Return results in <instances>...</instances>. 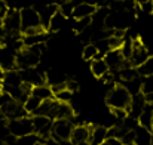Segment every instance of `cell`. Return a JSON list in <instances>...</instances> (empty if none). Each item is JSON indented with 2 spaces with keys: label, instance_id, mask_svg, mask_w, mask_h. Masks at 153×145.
<instances>
[{
  "label": "cell",
  "instance_id": "obj_11",
  "mask_svg": "<svg viewBox=\"0 0 153 145\" xmlns=\"http://www.w3.org/2000/svg\"><path fill=\"white\" fill-rule=\"evenodd\" d=\"M89 133H91V126H88V124H76L73 127V132H71V136H70L68 141L73 145L88 144Z\"/></svg>",
  "mask_w": 153,
  "mask_h": 145
},
{
  "label": "cell",
  "instance_id": "obj_15",
  "mask_svg": "<svg viewBox=\"0 0 153 145\" xmlns=\"http://www.w3.org/2000/svg\"><path fill=\"white\" fill-rule=\"evenodd\" d=\"M144 105H146V101H144V95H143V93L134 95V96L131 98V104H129V107H128V116L137 120L138 116L141 114Z\"/></svg>",
  "mask_w": 153,
  "mask_h": 145
},
{
  "label": "cell",
  "instance_id": "obj_22",
  "mask_svg": "<svg viewBox=\"0 0 153 145\" xmlns=\"http://www.w3.org/2000/svg\"><path fill=\"white\" fill-rule=\"evenodd\" d=\"M65 21H67V18L58 10V12L51 18V21H49L48 31H49V33H56V31H59V30L65 25Z\"/></svg>",
  "mask_w": 153,
  "mask_h": 145
},
{
  "label": "cell",
  "instance_id": "obj_27",
  "mask_svg": "<svg viewBox=\"0 0 153 145\" xmlns=\"http://www.w3.org/2000/svg\"><path fill=\"white\" fill-rule=\"evenodd\" d=\"M91 22H92V18H91V16H88V18H82V19H74V25H73V28H74L76 33L80 34L82 31H85L86 28L91 27Z\"/></svg>",
  "mask_w": 153,
  "mask_h": 145
},
{
  "label": "cell",
  "instance_id": "obj_17",
  "mask_svg": "<svg viewBox=\"0 0 153 145\" xmlns=\"http://www.w3.org/2000/svg\"><path fill=\"white\" fill-rule=\"evenodd\" d=\"M134 145H152V130L138 124L134 129Z\"/></svg>",
  "mask_w": 153,
  "mask_h": 145
},
{
  "label": "cell",
  "instance_id": "obj_14",
  "mask_svg": "<svg viewBox=\"0 0 153 145\" xmlns=\"http://www.w3.org/2000/svg\"><path fill=\"white\" fill-rule=\"evenodd\" d=\"M39 12V16H40V25L43 27V30H46L48 31V25H49V21H51V18L58 12V4L56 3H49V4H45L40 10H37Z\"/></svg>",
  "mask_w": 153,
  "mask_h": 145
},
{
  "label": "cell",
  "instance_id": "obj_1",
  "mask_svg": "<svg viewBox=\"0 0 153 145\" xmlns=\"http://www.w3.org/2000/svg\"><path fill=\"white\" fill-rule=\"evenodd\" d=\"M131 95L129 92L125 89L123 85H114L105 96V104L111 108V110H126L131 104Z\"/></svg>",
  "mask_w": 153,
  "mask_h": 145
},
{
  "label": "cell",
  "instance_id": "obj_23",
  "mask_svg": "<svg viewBox=\"0 0 153 145\" xmlns=\"http://www.w3.org/2000/svg\"><path fill=\"white\" fill-rule=\"evenodd\" d=\"M31 95L36 96L40 101H46V99H52L53 93H52V89L48 85H40V86H36L31 89Z\"/></svg>",
  "mask_w": 153,
  "mask_h": 145
},
{
  "label": "cell",
  "instance_id": "obj_37",
  "mask_svg": "<svg viewBox=\"0 0 153 145\" xmlns=\"http://www.w3.org/2000/svg\"><path fill=\"white\" fill-rule=\"evenodd\" d=\"M152 145H153V132H152Z\"/></svg>",
  "mask_w": 153,
  "mask_h": 145
},
{
  "label": "cell",
  "instance_id": "obj_31",
  "mask_svg": "<svg viewBox=\"0 0 153 145\" xmlns=\"http://www.w3.org/2000/svg\"><path fill=\"white\" fill-rule=\"evenodd\" d=\"M12 101H13V99L10 98V95H9L7 92H4V91H3V92L0 93V108H3L4 105H7V104H9V102H12Z\"/></svg>",
  "mask_w": 153,
  "mask_h": 145
},
{
  "label": "cell",
  "instance_id": "obj_30",
  "mask_svg": "<svg viewBox=\"0 0 153 145\" xmlns=\"http://www.w3.org/2000/svg\"><path fill=\"white\" fill-rule=\"evenodd\" d=\"M141 93H153V74L143 79V86H141Z\"/></svg>",
  "mask_w": 153,
  "mask_h": 145
},
{
  "label": "cell",
  "instance_id": "obj_33",
  "mask_svg": "<svg viewBox=\"0 0 153 145\" xmlns=\"http://www.w3.org/2000/svg\"><path fill=\"white\" fill-rule=\"evenodd\" d=\"M144 101L146 104H153V93H144Z\"/></svg>",
  "mask_w": 153,
  "mask_h": 145
},
{
  "label": "cell",
  "instance_id": "obj_3",
  "mask_svg": "<svg viewBox=\"0 0 153 145\" xmlns=\"http://www.w3.org/2000/svg\"><path fill=\"white\" fill-rule=\"evenodd\" d=\"M9 133L15 138H22L33 133V123L31 117H22V119H13L7 123Z\"/></svg>",
  "mask_w": 153,
  "mask_h": 145
},
{
  "label": "cell",
  "instance_id": "obj_38",
  "mask_svg": "<svg viewBox=\"0 0 153 145\" xmlns=\"http://www.w3.org/2000/svg\"><path fill=\"white\" fill-rule=\"evenodd\" d=\"M80 145H86V144H80Z\"/></svg>",
  "mask_w": 153,
  "mask_h": 145
},
{
  "label": "cell",
  "instance_id": "obj_5",
  "mask_svg": "<svg viewBox=\"0 0 153 145\" xmlns=\"http://www.w3.org/2000/svg\"><path fill=\"white\" fill-rule=\"evenodd\" d=\"M19 15H21V31L42 27L37 9H34V7H22L19 10Z\"/></svg>",
  "mask_w": 153,
  "mask_h": 145
},
{
  "label": "cell",
  "instance_id": "obj_21",
  "mask_svg": "<svg viewBox=\"0 0 153 145\" xmlns=\"http://www.w3.org/2000/svg\"><path fill=\"white\" fill-rule=\"evenodd\" d=\"M22 80L19 76V70H12V71H6L4 77H3V88H15V86H21Z\"/></svg>",
  "mask_w": 153,
  "mask_h": 145
},
{
  "label": "cell",
  "instance_id": "obj_25",
  "mask_svg": "<svg viewBox=\"0 0 153 145\" xmlns=\"http://www.w3.org/2000/svg\"><path fill=\"white\" fill-rule=\"evenodd\" d=\"M82 58L85 61H92L95 58H100V53H98V49L94 43H88L85 45V48L82 50Z\"/></svg>",
  "mask_w": 153,
  "mask_h": 145
},
{
  "label": "cell",
  "instance_id": "obj_2",
  "mask_svg": "<svg viewBox=\"0 0 153 145\" xmlns=\"http://www.w3.org/2000/svg\"><path fill=\"white\" fill-rule=\"evenodd\" d=\"M74 123L71 120H65V119H58L52 121V130H51V138L53 141H68L73 132Z\"/></svg>",
  "mask_w": 153,
  "mask_h": 145
},
{
  "label": "cell",
  "instance_id": "obj_36",
  "mask_svg": "<svg viewBox=\"0 0 153 145\" xmlns=\"http://www.w3.org/2000/svg\"><path fill=\"white\" fill-rule=\"evenodd\" d=\"M1 92H3V88H1V85H0V93H1Z\"/></svg>",
  "mask_w": 153,
  "mask_h": 145
},
{
  "label": "cell",
  "instance_id": "obj_7",
  "mask_svg": "<svg viewBox=\"0 0 153 145\" xmlns=\"http://www.w3.org/2000/svg\"><path fill=\"white\" fill-rule=\"evenodd\" d=\"M31 123H33V133L37 135L39 138L49 139L52 130V120L46 116H31Z\"/></svg>",
  "mask_w": 153,
  "mask_h": 145
},
{
  "label": "cell",
  "instance_id": "obj_10",
  "mask_svg": "<svg viewBox=\"0 0 153 145\" xmlns=\"http://www.w3.org/2000/svg\"><path fill=\"white\" fill-rule=\"evenodd\" d=\"M104 61H105V64H107V67H108V70H110L111 73H114V70L119 71V70L128 62V61L122 56V53H120L119 49L108 50V52L104 55Z\"/></svg>",
  "mask_w": 153,
  "mask_h": 145
},
{
  "label": "cell",
  "instance_id": "obj_26",
  "mask_svg": "<svg viewBox=\"0 0 153 145\" xmlns=\"http://www.w3.org/2000/svg\"><path fill=\"white\" fill-rule=\"evenodd\" d=\"M53 99L58 101V102H61V104H70L71 99H73V92L65 88V89H62V91L55 92V93H53Z\"/></svg>",
  "mask_w": 153,
  "mask_h": 145
},
{
  "label": "cell",
  "instance_id": "obj_34",
  "mask_svg": "<svg viewBox=\"0 0 153 145\" xmlns=\"http://www.w3.org/2000/svg\"><path fill=\"white\" fill-rule=\"evenodd\" d=\"M134 1H135L137 6H141V4H144V3H147V1H152V0H134Z\"/></svg>",
  "mask_w": 153,
  "mask_h": 145
},
{
  "label": "cell",
  "instance_id": "obj_20",
  "mask_svg": "<svg viewBox=\"0 0 153 145\" xmlns=\"http://www.w3.org/2000/svg\"><path fill=\"white\" fill-rule=\"evenodd\" d=\"M89 68H91L92 76L97 77V79H101L102 76H105L110 71L108 67H107V64H105V61H104V58H95V59H92Z\"/></svg>",
  "mask_w": 153,
  "mask_h": 145
},
{
  "label": "cell",
  "instance_id": "obj_39",
  "mask_svg": "<svg viewBox=\"0 0 153 145\" xmlns=\"http://www.w3.org/2000/svg\"><path fill=\"white\" fill-rule=\"evenodd\" d=\"M45 145H49V144H45Z\"/></svg>",
  "mask_w": 153,
  "mask_h": 145
},
{
  "label": "cell",
  "instance_id": "obj_29",
  "mask_svg": "<svg viewBox=\"0 0 153 145\" xmlns=\"http://www.w3.org/2000/svg\"><path fill=\"white\" fill-rule=\"evenodd\" d=\"M120 53H122V56L126 59V61H129V58H131V53H132V39H123V43H122V46H120Z\"/></svg>",
  "mask_w": 153,
  "mask_h": 145
},
{
  "label": "cell",
  "instance_id": "obj_13",
  "mask_svg": "<svg viewBox=\"0 0 153 145\" xmlns=\"http://www.w3.org/2000/svg\"><path fill=\"white\" fill-rule=\"evenodd\" d=\"M108 138V127L105 126H94L91 127L88 145H101Z\"/></svg>",
  "mask_w": 153,
  "mask_h": 145
},
{
  "label": "cell",
  "instance_id": "obj_40",
  "mask_svg": "<svg viewBox=\"0 0 153 145\" xmlns=\"http://www.w3.org/2000/svg\"><path fill=\"white\" fill-rule=\"evenodd\" d=\"M0 116H1V113H0Z\"/></svg>",
  "mask_w": 153,
  "mask_h": 145
},
{
  "label": "cell",
  "instance_id": "obj_35",
  "mask_svg": "<svg viewBox=\"0 0 153 145\" xmlns=\"http://www.w3.org/2000/svg\"><path fill=\"white\" fill-rule=\"evenodd\" d=\"M3 77H4V71L0 68V85H3Z\"/></svg>",
  "mask_w": 153,
  "mask_h": 145
},
{
  "label": "cell",
  "instance_id": "obj_32",
  "mask_svg": "<svg viewBox=\"0 0 153 145\" xmlns=\"http://www.w3.org/2000/svg\"><path fill=\"white\" fill-rule=\"evenodd\" d=\"M140 9H141L143 12H146V13H153V3L152 1H147V3L141 4Z\"/></svg>",
  "mask_w": 153,
  "mask_h": 145
},
{
  "label": "cell",
  "instance_id": "obj_24",
  "mask_svg": "<svg viewBox=\"0 0 153 145\" xmlns=\"http://www.w3.org/2000/svg\"><path fill=\"white\" fill-rule=\"evenodd\" d=\"M40 104H42V101H40V99H37L36 96L30 95V96L24 101L22 107H24V110L27 111V114H31V116H34V114H36V111L39 110Z\"/></svg>",
  "mask_w": 153,
  "mask_h": 145
},
{
  "label": "cell",
  "instance_id": "obj_4",
  "mask_svg": "<svg viewBox=\"0 0 153 145\" xmlns=\"http://www.w3.org/2000/svg\"><path fill=\"white\" fill-rule=\"evenodd\" d=\"M1 27L6 34H18L21 31V15L18 9H7L1 19Z\"/></svg>",
  "mask_w": 153,
  "mask_h": 145
},
{
  "label": "cell",
  "instance_id": "obj_18",
  "mask_svg": "<svg viewBox=\"0 0 153 145\" xmlns=\"http://www.w3.org/2000/svg\"><path fill=\"white\" fill-rule=\"evenodd\" d=\"M138 124L153 132V104H146L141 114L137 119Z\"/></svg>",
  "mask_w": 153,
  "mask_h": 145
},
{
  "label": "cell",
  "instance_id": "obj_9",
  "mask_svg": "<svg viewBox=\"0 0 153 145\" xmlns=\"http://www.w3.org/2000/svg\"><path fill=\"white\" fill-rule=\"evenodd\" d=\"M19 76L22 83L36 88L40 85H45V76L42 73H39L36 68H27V70H19Z\"/></svg>",
  "mask_w": 153,
  "mask_h": 145
},
{
  "label": "cell",
  "instance_id": "obj_16",
  "mask_svg": "<svg viewBox=\"0 0 153 145\" xmlns=\"http://www.w3.org/2000/svg\"><path fill=\"white\" fill-rule=\"evenodd\" d=\"M97 9H98V6H94V4H89V3H80V4H77V6L73 7L71 16H73L74 19L88 18V16H92Z\"/></svg>",
  "mask_w": 153,
  "mask_h": 145
},
{
  "label": "cell",
  "instance_id": "obj_28",
  "mask_svg": "<svg viewBox=\"0 0 153 145\" xmlns=\"http://www.w3.org/2000/svg\"><path fill=\"white\" fill-rule=\"evenodd\" d=\"M138 74L140 76H144V77H147V76H152L153 74V55L152 56H149V59L143 64V65H140L138 67Z\"/></svg>",
  "mask_w": 153,
  "mask_h": 145
},
{
  "label": "cell",
  "instance_id": "obj_6",
  "mask_svg": "<svg viewBox=\"0 0 153 145\" xmlns=\"http://www.w3.org/2000/svg\"><path fill=\"white\" fill-rule=\"evenodd\" d=\"M150 53L147 50V46L144 45V42H141L140 39H134L132 40V53L129 58V64L135 68H138L140 65H143L147 59H149Z\"/></svg>",
  "mask_w": 153,
  "mask_h": 145
},
{
  "label": "cell",
  "instance_id": "obj_19",
  "mask_svg": "<svg viewBox=\"0 0 153 145\" xmlns=\"http://www.w3.org/2000/svg\"><path fill=\"white\" fill-rule=\"evenodd\" d=\"M45 82H48V86L52 88V86H56V85H62V83H67V76L64 73H61L59 70L56 68H52L49 70L46 74H45Z\"/></svg>",
  "mask_w": 153,
  "mask_h": 145
},
{
  "label": "cell",
  "instance_id": "obj_8",
  "mask_svg": "<svg viewBox=\"0 0 153 145\" xmlns=\"http://www.w3.org/2000/svg\"><path fill=\"white\" fill-rule=\"evenodd\" d=\"M0 68L4 73L16 70V52L9 46L0 49Z\"/></svg>",
  "mask_w": 153,
  "mask_h": 145
},
{
  "label": "cell",
  "instance_id": "obj_12",
  "mask_svg": "<svg viewBox=\"0 0 153 145\" xmlns=\"http://www.w3.org/2000/svg\"><path fill=\"white\" fill-rule=\"evenodd\" d=\"M24 48H31V46H37V45H45L49 40L48 31H42V33H36V34H25L21 37Z\"/></svg>",
  "mask_w": 153,
  "mask_h": 145
}]
</instances>
